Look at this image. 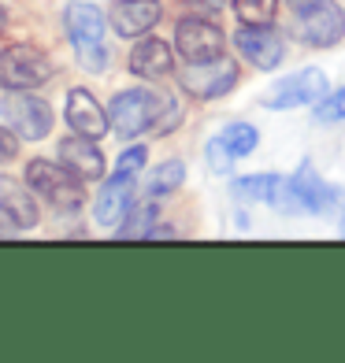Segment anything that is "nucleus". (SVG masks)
Masks as SVG:
<instances>
[{"label": "nucleus", "mask_w": 345, "mask_h": 363, "mask_svg": "<svg viewBox=\"0 0 345 363\" xmlns=\"http://www.w3.org/2000/svg\"><path fill=\"white\" fill-rule=\"evenodd\" d=\"M297 34L312 48H331L345 38V11L334 0H312L297 8Z\"/></svg>", "instance_id": "obj_6"}, {"label": "nucleus", "mask_w": 345, "mask_h": 363, "mask_svg": "<svg viewBox=\"0 0 345 363\" xmlns=\"http://www.w3.org/2000/svg\"><path fill=\"white\" fill-rule=\"evenodd\" d=\"M338 119H345V86L338 93H327L316 104V123H338Z\"/></svg>", "instance_id": "obj_23"}, {"label": "nucleus", "mask_w": 345, "mask_h": 363, "mask_svg": "<svg viewBox=\"0 0 345 363\" xmlns=\"http://www.w3.org/2000/svg\"><path fill=\"white\" fill-rule=\"evenodd\" d=\"M160 15H163L160 0H119L108 19H111V30L119 38H141L160 23Z\"/></svg>", "instance_id": "obj_12"}, {"label": "nucleus", "mask_w": 345, "mask_h": 363, "mask_svg": "<svg viewBox=\"0 0 345 363\" xmlns=\"http://www.w3.org/2000/svg\"><path fill=\"white\" fill-rule=\"evenodd\" d=\"M156 208L153 204H145V208H138L134 216H126V223L115 230V238H153V230H156Z\"/></svg>", "instance_id": "obj_22"}, {"label": "nucleus", "mask_w": 345, "mask_h": 363, "mask_svg": "<svg viewBox=\"0 0 345 363\" xmlns=\"http://www.w3.org/2000/svg\"><path fill=\"white\" fill-rule=\"evenodd\" d=\"M219 141L234 152V160H241V156H249L253 148H256V141H260V134H256V126H249V123H234V126H226L223 134H219Z\"/></svg>", "instance_id": "obj_20"}, {"label": "nucleus", "mask_w": 345, "mask_h": 363, "mask_svg": "<svg viewBox=\"0 0 345 363\" xmlns=\"http://www.w3.org/2000/svg\"><path fill=\"white\" fill-rule=\"evenodd\" d=\"M26 182H30V189L41 193L56 211H78L86 204V186L78 182V174L67 163L34 160V163H26Z\"/></svg>", "instance_id": "obj_3"}, {"label": "nucleus", "mask_w": 345, "mask_h": 363, "mask_svg": "<svg viewBox=\"0 0 345 363\" xmlns=\"http://www.w3.org/2000/svg\"><path fill=\"white\" fill-rule=\"evenodd\" d=\"M67 126L75 130V134L82 138H104L108 134V126H111V115L101 111V104L93 101V93L89 89H71L67 93Z\"/></svg>", "instance_id": "obj_13"}, {"label": "nucleus", "mask_w": 345, "mask_h": 363, "mask_svg": "<svg viewBox=\"0 0 345 363\" xmlns=\"http://www.w3.org/2000/svg\"><path fill=\"white\" fill-rule=\"evenodd\" d=\"M223 45H226V38L212 19H178V26H175V48L186 56V63L216 60V56H223Z\"/></svg>", "instance_id": "obj_9"}, {"label": "nucleus", "mask_w": 345, "mask_h": 363, "mask_svg": "<svg viewBox=\"0 0 345 363\" xmlns=\"http://www.w3.org/2000/svg\"><path fill=\"white\" fill-rule=\"evenodd\" d=\"M275 186H278V174H249V178H238L234 186V196L238 201H249V204H260V201H271V193H275Z\"/></svg>", "instance_id": "obj_18"}, {"label": "nucleus", "mask_w": 345, "mask_h": 363, "mask_svg": "<svg viewBox=\"0 0 345 363\" xmlns=\"http://www.w3.org/2000/svg\"><path fill=\"white\" fill-rule=\"evenodd\" d=\"M134 189H138L134 174L115 171V178L101 189V196H97V223H101L104 230H119L126 223V216L134 211Z\"/></svg>", "instance_id": "obj_11"}, {"label": "nucleus", "mask_w": 345, "mask_h": 363, "mask_svg": "<svg viewBox=\"0 0 345 363\" xmlns=\"http://www.w3.org/2000/svg\"><path fill=\"white\" fill-rule=\"evenodd\" d=\"M53 78V63L34 45H11L0 52V86L4 89H38Z\"/></svg>", "instance_id": "obj_5"}, {"label": "nucleus", "mask_w": 345, "mask_h": 363, "mask_svg": "<svg viewBox=\"0 0 345 363\" xmlns=\"http://www.w3.org/2000/svg\"><path fill=\"white\" fill-rule=\"evenodd\" d=\"M145 156H149V152H145L141 145L126 148V152L119 156V163H115V171H119V174H138V171L145 167Z\"/></svg>", "instance_id": "obj_25"}, {"label": "nucleus", "mask_w": 345, "mask_h": 363, "mask_svg": "<svg viewBox=\"0 0 345 363\" xmlns=\"http://www.w3.org/2000/svg\"><path fill=\"white\" fill-rule=\"evenodd\" d=\"M4 26H8V15H4V8H0V38H4Z\"/></svg>", "instance_id": "obj_27"}, {"label": "nucleus", "mask_w": 345, "mask_h": 363, "mask_svg": "<svg viewBox=\"0 0 345 363\" xmlns=\"http://www.w3.org/2000/svg\"><path fill=\"white\" fill-rule=\"evenodd\" d=\"M204 156H208V167L216 171V174H226L230 167H234V152H230L219 138H212V141L204 145Z\"/></svg>", "instance_id": "obj_24"}, {"label": "nucleus", "mask_w": 345, "mask_h": 363, "mask_svg": "<svg viewBox=\"0 0 345 363\" xmlns=\"http://www.w3.org/2000/svg\"><path fill=\"white\" fill-rule=\"evenodd\" d=\"M0 216L19 230L38 226V201L30 193V182L23 186L15 178H0Z\"/></svg>", "instance_id": "obj_14"}, {"label": "nucleus", "mask_w": 345, "mask_h": 363, "mask_svg": "<svg viewBox=\"0 0 345 363\" xmlns=\"http://www.w3.org/2000/svg\"><path fill=\"white\" fill-rule=\"evenodd\" d=\"M178 86L190 96H197V101H216V96H226L238 86V63L226 60V56L193 60L190 67L178 71Z\"/></svg>", "instance_id": "obj_4"}, {"label": "nucleus", "mask_w": 345, "mask_h": 363, "mask_svg": "<svg viewBox=\"0 0 345 363\" xmlns=\"http://www.w3.org/2000/svg\"><path fill=\"white\" fill-rule=\"evenodd\" d=\"M63 26L75 45V56L86 71H104L108 63V48H104V15L86 0H75L63 11Z\"/></svg>", "instance_id": "obj_2"}, {"label": "nucleus", "mask_w": 345, "mask_h": 363, "mask_svg": "<svg viewBox=\"0 0 345 363\" xmlns=\"http://www.w3.org/2000/svg\"><path fill=\"white\" fill-rule=\"evenodd\" d=\"M290 4H293V11H297V8H305V4H312V0H290Z\"/></svg>", "instance_id": "obj_28"}, {"label": "nucleus", "mask_w": 345, "mask_h": 363, "mask_svg": "<svg viewBox=\"0 0 345 363\" xmlns=\"http://www.w3.org/2000/svg\"><path fill=\"white\" fill-rule=\"evenodd\" d=\"M60 160L86 182L104 178V156H101V148L93 145V138H82V134L63 138L60 141Z\"/></svg>", "instance_id": "obj_15"}, {"label": "nucleus", "mask_w": 345, "mask_h": 363, "mask_svg": "<svg viewBox=\"0 0 345 363\" xmlns=\"http://www.w3.org/2000/svg\"><path fill=\"white\" fill-rule=\"evenodd\" d=\"M234 11L249 26H268L278 15V0H234Z\"/></svg>", "instance_id": "obj_21"}, {"label": "nucleus", "mask_w": 345, "mask_h": 363, "mask_svg": "<svg viewBox=\"0 0 345 363\" xmlns=\"http://www.w3.org/2000/svg\"><path fill=\"white\" fill-rule=\"evenodd\" d=\"M175 67V56H171V45H163L160 38H145L134 45V52H130V74L138 78H163Z\"/></svg>", "instance_id": "obj_17"}, {"label": "nucleus", "mask_w": 345, "mask_h": 363, "mask_svg": "<svg viewBox=\"0 0 345 363\" xmlns=\"http://www.w3.org/2000/svg\"><path fill=\"white\" fill-rule=\"evenodd\" d=\"M293 186H297L301 201H305V211H312V216H327V211L338 208V189H331L327 182L316 174V167L312 163H305V167H297V174H293Z\"/></svg>", "instance_id": "obj_16"}, {"label": "nucleus", "mask_w": 345, "mask_h": 363, "mask_svg": "<svg viewBox=\"0 0 345 363\" xmlns=\"http://www.w3.org/2000/svg\"><path fill=\"white\" fill-rule=\"evenodd\" d=\"M0 115L11 123V130L23 141H41L53 130V108H48L45 96H26L19 89H11V96L0 101Z\"/></svg>", "instance_id": "obj_7"}, {"label": "nucleus", "mask_w": 345, "mask_h": 363, "mask_svg": "<svg viewBox=\"0 0 345 363\" xmlns=\"http://www.w3.org/2000/svg\"><path fill=\"white\" fill-rule=\"evenodd\" d=\"M182 178H186V163L182 160H168V163H160V167L149 174V186L145 189H149L153 196H163V193L182 186Z\"/></svg>", "instance_id": "obj_19"}, {"label": "nucleus", "mask_w": 345, "mask_h": 363, "mask_svg": "<svg viewBox=\"0 0 345 363\" xmlns=\"http://www.w3.org/2000/svg\"><path fill=\"white\" fill-rule=\"evenodd\" d=\"M323 96H327V74L319 67H308L278 82L264 96V108H305V104H319Z\"/></svg>", "instance_id": "obj_8"}, {"label": "nucleus", "mask_w": 345, "mask_h": 363, "mask_svg": "<svg viewBox=\"0 0 345 363\" xmlns=\"http://www.w3.org/2000/svg\"><path fill=\"white\" fill-rule=\"evenodd\" d=\"M234 41H238V52L260 71H275L278 63H283L286 45H283V38H278V30H271V23L268 26H249L245 23L234 34Z\"/></svg>", "instance_id": "obj_10"}, {"label": "nucleus", "mask_w": 345, "mask_h": 363, "mask_svg": "<svg viewBox=\"0 0 345 363\" xmlns=\"http://www.w3.org/2000/svg\"><path fill=\"white\" fill-rule=\"evenodd\" d=\"M111 126L119 138H141L149 130H171L182 119V108L171 93H153V89H126L111 101Z\"/></svg>", "instance_id": "obj_1"}, {"label": "nucleus", "mask_w": 345, "mask_h": 363, "mask_svg": "<svg viewBox=\"0 0 345 363\" xmlns=\"http://www.w3.org/2000/svg\"><path fill=\"white\" fill-rule=\"evenodd\" d=\"M15 156H19V134L8 126H0V163H8Z\"/></svg>", "instance_id": "obj_26"}]
</instances>
